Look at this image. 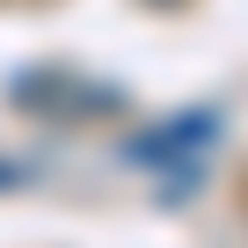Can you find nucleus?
<instances>
[{
	"mask_svg": "<svg viewBox=\"0 0 248 248\" xmlns=\"http://www.w3.org/2000/svg\"><path fill=\"white\" fill-rule=\"evenodd\" d=\"M212 139H219V117L212 109H190V117H168V132L132 139V154L146 161V154H183V146H212Z\"/></svg>",
	"mask_w": 248,
	"mask_h": 248,
	"instance_id": "1",
	"label": "nucleus"
},
{
	"mask_svg": "<svg viewBox=\"0 0 248 248\" xmlns=\"http://www.w3.org/2000/svg\"><path fill=\"white\" fill-rule=\"evenodd\" d=\"M15 88H30V95H37V88H44V95H51V88H66V73H44V80H15ZM73 102H95V109H102V102H109V109H117V102H124V95H117V88H88V95H73Z\"/></svg>",
	"mask_w": 248,
	"mask_h": 248,
	"instance_id": "2",
	"label": "nucleus"
},
{
	"mask_svg": "<svg viewBox=\"0 0 248 248\" xmlns=\"http://www.w3.org/2000/svg\"><path fill=\"white\" fill-rule=\"evenodd\" d=\"M8 183H15V168H8V161H0V190H8Z\"/></svg>",
	"mask_w": 248,
	"mask_h": 248,
	"instance_id": "3",
	"label": "nucleus"
},
{
	"mask_svg": "<svg viewBox=\"0 0 248 248\" xmlns=\"http://www.w3.org/2000/svg\"><path fill=\"white\" fill-rule=\"evenodd\" d=\"M154 8H183V0H154Z\"/></svg>",
	"mask_w": 248,
	"mask_h": 248,
	"instance_id": "4",
	"label": "nucleus"
}]
</instances>
